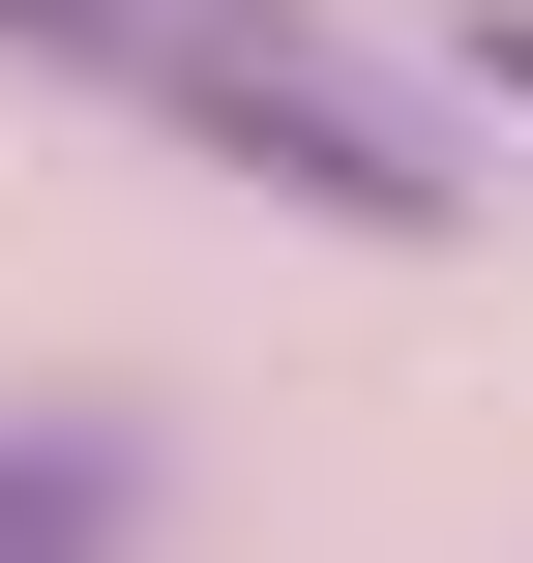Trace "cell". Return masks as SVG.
Segmentation results:
<instances>
[{"mask_svg":"<svg viewBox=\"0 0 533 563\" xmlns=\"http://www.w3.org/2000/svg\"><path fill=\"white\" fill-rule=\"evenodd\" d=\"M148 119H208L237 178H297V208H356V238H445V208H475V178H415V119H356V89H326L297 30H237V0L148 30Z\"/></svg>","mask_w":533,"mask_h":563,"instance_id":"1","label":"cell"},{"mask_svg":"<svg viewBox=\"0 0 533 563\" xmlns=\"http://www.w3.org/2000/svg\"><path fill=\"white\" fill-rule=\"evenodd\" d=\"M475 89H504V119H533V0H504V30H475Z\"/></svg>","mask_w":533,"mask_h":563,"instance_id":"3","label":"cell"},{"mask_svg":"<svg viewBox=\"0 0 533 563\" xmlns=\"http://www.w3.org/2000/svg\"><path fill=\"white\" fill-rule=\"evenodd\" d=\"M119 416H0V563H119Z\"/></svg>","mask_w":533,"mask_h":563,"instance_id":"2","label":"cell"}]
</instances>
